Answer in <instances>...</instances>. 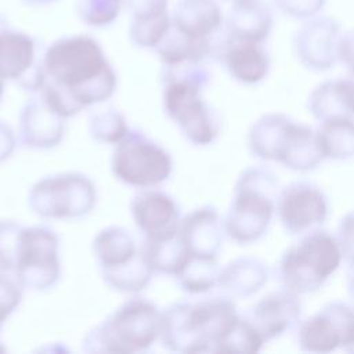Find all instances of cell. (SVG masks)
Returning a JSON list of instances; mask_svg holds the SVG:
<instances>
[{
  "label": "cell",
  "mask_w": 354,
  "mask_h": 354,
  "mask_svg": "<svg viewBox=\"0 0 354 354\" xmlns=\"http://www.w3.org/2000/svg\"><path fill=\"white\" fill-rule=\"evenodd\" d=\"M115 87V71L93 36H64L46 47L37 91L62 118L105 101Z\"/></svg>",
  "instance_id": "obj_1"
},
{
  "label": "cell",
  "mask_w": 354,
  "mask_h": 354,
  "mask_svg": "<svg viewBox=\"0 0 354 354\" xmlns=\"http://www.w3.org/2000/svg\"><path fill=\"white\" fill-rule=\"evenodd\" d=\"M238 319L234 304L224 297L178 303L162 314L159 337L174 351H218Z\"/></svg>",
  "instance_id": "obj_2"
},
{
  "label": "cell",
  "mask_w": 354,
  "mask_h": 354,
  "mask_svg": "<svg viewBox=\"0 0 354 354\" xmlns=\"http://www.w3.org/2000/svg\"><path fill=\"white\" fill-rule=\"evenodd\" d=\"M163 104L169 118L194 144L206 145L218 131L216 113L201 95L209 82V72L202 64L183 62L163 65Z\"/></svg>",
  "instance_id": "obj_3"
},
{
  "label": "cell",
  "mask_w": 354,
  "mask_h": 354,
  "mask_svg": "<svg viewBox=\"0 0 354 354\" xmlns=\"http://www.w3.org/2000/svg\"><path fill=\"white\" fill-rule=\"evenodd\" d=\"M162 314L148 300L130 299L84 340L86 350L134 353L148 348L160 335Z\"/></svg>",
  "instance_id": "obj_4"
},
{
  "label": "cell",
  "mask_w": 354,
  "mask_h": 354,
  "mask_svg": "<svg viewBox=\"0 0 354 354\" xmlns=\"http://www.w3.org/2000/svg\"><path fill=\"white\" fill-rule=\"evenodd\" d=\"M249 141L257 156L278 159L296 170L311 169L324 156L317 133L281 115H268L259 120Z\"/></svg>",
  "instance_id": "obj_5"
},
{
  "label": "cell",
  "mask_w": 354,
  "mask_h": 354,
  "mask_svg": "<svg viewBox=\"0 0 354 354\" xmlns=\"http://www.w3.org/2000/svg\"><path fill=\"white\" fill-rule=\"evenodd\" d=\"M339 242L325 231H311L292 246L281 260V278L288 290L308 293L317 290L339 267Z\"/></svg>",
  "instance_id": "obj_6"
},
{
  "label": "cell",
  "mask_w": 354,
  "mask_h": 354,
  "mask_svg": "<svg viewBox=\"0 0 354 354\" xmlns=\"http://www.w3.org/2000/svg\"><path fill=\"white\" fill-rule=\"evenodd\" d=\"M277 181L270 171L249 169L238 180L235 198L225 220V230L238 242L260 238L274 210Z\"/></svg>",
  "instance_id": "obj_7"
},
{
  "label": "cell",
  "mask_w": 354,
  "mask_h": 354,
  "mask_svg": "<svg viewBox=\"0 0 354 354\" xmlns=\"http://www.w3.org/2000/svg\"><path fill=\"white\" fill-rule=\"evenodd\" d=\"M94 253L104 279L116 290L137 292L151 279L153 270L142 249H137L130 232L122 227L102 230L94 239Z\"/></svg>",
  "instance_id": "obj_8"
},
{
  "label": "cell",
  "mask_w": 354,
  "mask_h": 354,
  "mask_svg": "<svg viewBox=\"0 0 354 354\" xmlns=\"http://www.w3.org/2000/svg\"><path fill=\"white\" fill-rule=\"evenodd\" d=\"M170 155L156 142L151 141L140 131H127L112 156V171L124 184L151 188L165 180L171 173Z\"/></svg>",
  "instance_id": "obj_9"
},
{
  "label": "cell",
  "mask_w": 354,
  "mask_h": 354,
  "mask_svg": "<svg viewBox=\"0 0 354 354\" xmlns=\"http://www.w3.org/2000/svg\"><path fill=\"white\" fill-rule=\"evenodd\" d=\"M95 189L82 174H59L43 178L30 191L29 205L35 213L50 218L79 217L91 210Z\"/></svg>",
  "instance_id": "obj_10"
},
{
  "label": "cell",
  "mask_w": 354,
  "mask_h": 354,
  "mask_svg": "<svg viewBox=\"0 0 354 354\" xmlns=\"http://www.w3.org/2000/svg\"><path fill=\"white\" fill-rule=\"evenodd\" d=\"M57 235L44 227L24 228L14 261V275L22 286L47 289L59 277Z\"/></svg>",
  "instance_id": "obj_11"
},
{
  "label": "cell",
  "mask_w": 354,
  "mask_h": 354,
  "mask_svg": "<svg viewBox=\"0 0 354 354\" xmlns=\"http://www.w3.org/2000/svg\"><path fill=\"white\" fill-rule=\"evenodd\" d=\"M44 47L36 37L12 28L0 15V79L39 90L43 80Z\"/></svg>",
  "instance_id": "obj_12"
},
{
  "label": "cell",
  "mask_w": 354,
  "mask_h": 354,
  "mask_svg": "<svg viewBox=\"0 0 354 354\" xmlns=\"http://www.w3.org/2000/svg\"><path fill=\"white\" fill-rule=\"evenodd\" d=\"M299 343L308 351H330L354 344V310L343 303H330L307 319L299 330Z\"/></svg>",
  "instance_id": "obj_13"
},
{
  "label": "cell",
  "mask_w": 354,
  "mask_h": 354,
  "mask_svg": "<svg viewBox=\"0 0 354 354\" xmlns=\"http://www.w3.org/2000/svg\"><path fill=\"white\" fill-rule=\"evenodd\" d=\"M340 25L330 17H313L296 32L293 48L299 61L315 71L330 68L337 58Z\"/></svg>",
  "instance_id": "obj_14"
},
{
  "label": "cell",
  "mask_w": 354,
  "mask_h": 354,
  "mask_svg": "<svg viewBox=\"0 0 354 354\" xmlns=\"http://www.w3.org/2000/svg\"><path fill=\"white\" fill-rule=\"evenodd\" d=\"M170 25L195 41L214 46V58L223 36L224 17L216 0H177Z\"/></svg>",
  "instance_id": "obj_15"
},
{
  "label": "cell",
  "mask_w": 354,
  "mask_h": 354,
  "mask_svg": "<svg viewBox=\"0 0 354 354\" xmlns=\"http://www.w3.org/2000/svg\"><path fill=\"white\" fill-rule=\"evenodd\" d=\"M326 212V199L322 192L306 183L286 187L278 201L281 221L290 234H301L318 227L324 223Z\"/></svg>",
  "instance_id": "obj_16"
},
{
  "label": "cell",
  "mask_w": 354,
  "mask_h": 354,
  "mask_svg": "<svg viewBox=\"0 0 354 354\" xmlns=\"http://www.w3.org/2000/svg\"><path fill=\"white\" fill-rule=\"evenodd\" d=\"M131 213L137 227L149 241H162L177 234L178 207L166 194L141 191L131 201Z\"/></svg>",
  "instance_id": "obj_17"
},
{
  "label": "cell",
  "mask_w": 354,
  "mask_h": 354,
  "mask_svg": "<svg viewBox=\"0 0 354 354\" xmlns=\"http://www.w3.org/2000/svg\"><path fill=\"white\" fill-rule=\"evenodd\" d=\"M216 59L227 68L234 79L242 83L260 82L270 68L267 51L259 41L234 39L225 32H223Z\"/></svg>",
  "instance_id": "obj_18"
},
{
  "label": "cell",
  "mask_w": 354,
  "mask_h": 354,
  "mask_svg": "<svg viewBox=\"0 0 354 354\" xmlns=\"http://www.w3.org/2000/svg\"><path fill=\"white\" fill-rule=\"evenodd\" d=\"M130 15V41L141 48H155L170 26L169 0H124Z\"/></svg>",
  "instance_id": "obj_19"
},
{
  "label": "cell",
  "mask_w": 354,
  "mask_h": 354,
  "mask_svg": "<svg viewBox=\"0 0 354 354\" xmlns=\"http://www.w3.org/2000/svg\"><path fill=\"white\" fill-rule=\"evenodd\" d=\"M189 256L216 257L221 243V225L216 210L198 209L180 221L177 232Z\"/></svg>",
  "instance_id": "obj_20"
},
{
  "label": "cell",
  "mask_w": 354,
  "mask_h": 354,
  "mask_svg": "<svg viewBox=\"0 0 354 354\" xmlns=\"http://www.w3.org/2000/svg\"><path fill=\"white\" fill-rule=\"evenodd\" d=\"M62 116L57 113L40 95L22 109L21 138L26 147L48 148L57 145L62 137Z\"/></svg>",
  "instance_id": "obj_21"
},
{
  "label": "cell",
  "mask_w": 354,
  "mask_h": 354,
  "mask_svg": "<svg viewBox=\"0 0 354 354\" xmlns=\"http://www.w3.org/2000/svg\"><path fill=\"white\" fill-rule=\"evenodd\" d=\"M272 28V12L264 0H235L224 22V32L234 39L261 43Z\"/></svg>",
  "instance_id": "obj_22"
},
{
  "label": "cell",
  "mask_w": 354,
  "mask_h": 354,
  "mask_svg": "<svg viewBox=\"0 0 354 354\" xmlns=\"http://www.w3.org/2000/svg\"><path fill=\"white\" fill-rule=\"evenodd\" d=\"M300 315V304L293 292H275L259 301L253 310L252 324L264 340L289 329Z\"/></svg>",
  "instance_id": "obj_23"
},
{
  "label": "cell",
  "mask_w": 354,
  "mask_h": 354,
  "mask_svg": "<svg viewBox=\"0 0 354 354\" xmlns=\"http://www.w3.org/2000/svg\"><path fill=\"white\" fill-rule=\"evenodd\" d=\"M310 108L322 122L354 113V73L319 84L311 95Z\"/></svg>",
  "instance_id": "obj_24"
},
{
  "label": "cell",
  "mask_w": 354,
  "mask_h": 354,
  "mask_svg": "<svg viewBox=\"0 0 354 354\" xmlns=\"http://www.w3.org/2000/svg\"><path fill=\"white\" fill-rule=\"evenodd\" d=\"M266 279L263 264L253 259H239L231 263L218 277L223 289L236 296H248L256 292Z\"/></svg>",
  "instance_id": "obj_25"
},
{
  "label": "cell",
  "mask_w": 354,
  "mask_h": 354,
  "mask_svg": "<svg viewBox=\"0 0 354 354\" xmlns=\"http://www.w3.org/2000/svg\"><path fill=\"white\" fill-rule=\"evenodd\" d=\"M317 134L324 156L343 159L354 155V122L350 118L324 120Z\"/></svg>",
  "instance_id": "obj_26"
},
{
  "label": "cell",
  "mask_w": 354,
  "mask_h": 354,
  "mask_svg": "<svg viewBox=\"0 0 354 354\" xmlns=\"http://www.w3.org/2000/svg\"><path fill=\"white\" fill-rule=\"evenodd\" d=\"M176 277L185 290L191 293L206 292L217 282L220 277L216 257L188 256L187 261Z\"/></svg>",
  "instance_id": "obj_27"
},
{
  "label": "cell",
  "mask_w": 354,
  "mask_h": 354,
  "mask_svg": "<svg viewBox=\"0 0 354 354\" xmlns=\"http://www.w3.org/2000/svg\"><path fill=\"white\" fill-rule=\"evenodd\" d=\"M123 4L124 0H77L76 11L86 25L104 28L118 18Z\"/></svg>",
  "instance_id": "obj_28"
},
{
  "label": "cell",
  "mask_w": 354,
  "mask_h": 354,
  "mask_svg": "<svg viewBox=\"0 0 354 354\" xmlns=\"http://www.w3.org/2000/svg\"><path fill=\"white\" fill-rule=\"evenodd\" d=\"M127 131L123 116L115 109L95 112L90 116V133L100 141L118 142Z\"/></svg>",
  "instance_id": "obj_29"
},
{
  "label": "cell",
  "mask_w": 354,
  "mask_h": 354,
  "mask_svg": "<svg viewBox=\"0 0 354 354\" xmlns=\"http://www.w3.org/2000/svg\"><path fill=\"white\" fill-rule=\"evenodd\" d=\"M22 227L12 221H0V270L12 271Z\"/></svg>",
  "instance_id": "obj_30"
},
{
  "label": "cell",
  "mask_w": 354,
  "mask_h": 354,
  "mask_svg": "<svg viewBox=\"0 0 354 354\" xmlns=\"http://www.w3.org/2000/svg\"><path fill=\"white\" fill-rule=\"evenodd\" d=\"M0 270V326L21 301L22 285L18 278Z\"/></svg>",
  "instance_id": "obj_31"
},
{
  "label": "cell",
  "mask_w": 354,
  "mask_h": 354,
  "mask_svg": "<svg viewBox=\"0 0 354 354\" xmlns=\"http://www.w3.org/2000/svg\"><path fill=\"white\" fill-rule=\"evenodd\" d=\"M272 3L286 17L310 19L324 8L326 0H272Z\"/></svg>",
  "instance_id": "obj_32"
},
{
  "label": "cell",
  "mask_w": 354,
  "mask_h": 354,
  "mask_svg": "<svg viewBox=\"0 0 354 354\" xmlns=\"http://www.w3.org/2000/svg\"><path fill=\"white\" fill-rule=\"evenodd\" d=\"M339 245L350 266H354V213L348 214L340 224Z\"/></svg>",
  "instance_id": "obj_33"
},
{
  "label": "cell",
  "mask_w": 354,
  "mask_h": 354,
  "mask_svg": "<svg viewBox=\"0 0 354 354\" xmlns=\"http://www.w3.org/2000/svg\"><path fill=\"white\" fill-rule=\"evenodd\" d=\"M337 58L354 73V29L343 33L337 46Z\"/></svg>",
  "instance_id": "obj_34"
},
{
  "label": "cell",
  "mask_w": 354,
  "mask_h": 354,
  "mask_svg": "<svg viewBox=\"0 0 354 354\" xmlns=\"http://www.w3.org/2000/svg\"><path fill=\"white\" fill-rule=\"evenodd\" d=\"M14 134L11 129L0 122V160L7 158L14 148Z\"/></svg>",
  "instance_id": "obj_35"
},
{
  "label": "cell",
  "mask_w": 354,
  "mask_h": 354,
  "mask_svg": "<svg viewBox=\"0 0 354 354\" xmlns=\"http://www.w3.org/2000/svg\"><path fill=\"white\" fill-rule=\"evenodd\" d=\"M24 4L33 6V7H41V6H48L55 3L57 0H21Z\"/></svg>",
  "instance_id": "obj_36"
},
{
  "label": "cell",
  "mask_w": 354,
  "mask_h": 354,
  "mask_svg": "<svg viewBox=\"0 0 354 354\" xmlns=\"http://www.w3.org/2000/svg\"><path fill=\"white\" fill-rule=\"evenodd\" d=\"M348 282H350V290L354 296V266H351V271L348 272Z\"/></svg>",
  "instance_id": "obj_37"
},
{
  "label": "cell",
  "mask_w": 354,
  "mask_h": 354,
  "mask_svg": "<svg viewBox=\"0 0 354 354\" xmlns=\"http://www.w3.org/2000/svg\"><path fill=\"white\" fill-rule=\"evenodd\" d=\"M3 87H4V80L0 79V98H1V94H3Z\"/></svg>",
  "instance_id": "obj_38"
},
{
  "label": "cell",
  "mask_w": 354,
  "mask_h": 354,
  "mask_svg": "<svg viewBox=\"0 0 354 354\" xmlns=\"http://www.w3.org/2000/svg\"><path fill=\"white\" fill-rule=\"evenodd\" d=\"M0 329H1V326H0ZM0 350H3V348H0Z\"/></svg>",
  "instance_id": "obj_39"
},
{
  "label": "cell",
  "mask_w": 354,
  "mask_h": 354,
  "mask_svg": "<svg viewBox=\"0 0 354 354\" xmlns=\"http://www.w3.org/2000/svg\"><path fill=\"white\" fill-rule=\"evenodd\" d=\"M231 1H235V0H231Z\"/></svg>",
  "instance_id": "obj_40"
}]
</instances>
